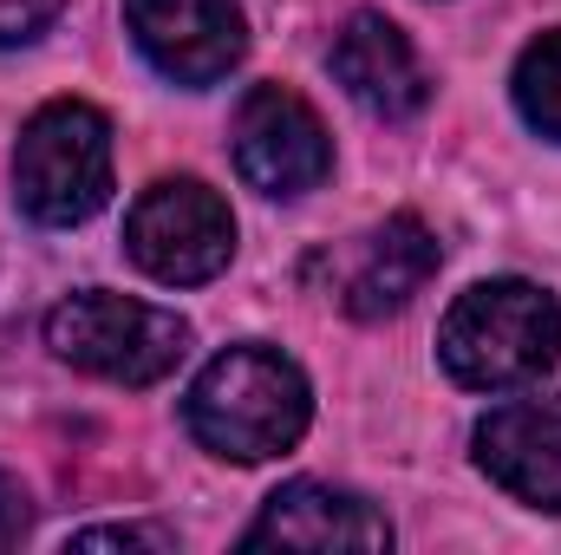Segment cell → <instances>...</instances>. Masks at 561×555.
Returning a JSON list of instances; mask_svg holds the SVG:
<instances>
[{"instance_id": "cell-8", "label": "cell", "mask_w": 561, "mask_h": 555, "mask_svg": "<svg viewBox=\"0 0 561 555\" xmlns=\"http://www.w3.org/2000/svg\"><path fill=\"white\" fill-rule=\"evenodd\" d=\"M242 550H307V555H386L392 550V523L386 510H373L359 490L320 484V477H294L262 503V517L249 523Z\"/></svg>"}, {"instance_id": "cell-7", "label": "cell", "mask_w": 561, "mask_h": 555, "mask_svg": "<svg viewBox=\"0 0 561 555\" xmlns=\"http://www.w3.org/2000/svg\"><path fill=\"white\" fill-rule=\"evenodd\" d=\"M138 53L176 86H216L242 66L249 26L236 0H125Z\"/></svg>"}, {"instance_id": "cell-14", "label": "cell", "mask_w": 561, "mask_h": 555, "mask_svg": "<svg viewBox=\"0 0 561 555\" xmlns=\"http://www.w3.org/2000/svg\"><path fill=\"white\" fill-rule=\"evenodd\" d=\"M72 550H176V536L150 523H105V530H79Z\"/></svg>"}, {"instance_id": "cell-5", "label": "cell", "mask_w": 561, "mask_h": 555, "mask_svg": "<svg viewBox=\"0 0 561 555\" xmlns=\"http://www.w3.org/2000/svg\"><path fill=\"white\" fill-rule=\"evenodd\" d=\"M125 256L163 287H203L236 256V216L209 183L157 177L125 216Z\"/></svg>"}, {"instance_id": "cell-2", "label": "cell", "mask_w": 561, "mask_h": 555, "mask_svg": "<svg viewBox=\"0 0 561 555\" xmlns=\"http://www.w3.org/2000/svg\"><path fill=\"white\" fill-rule=\"evenodd\" d=\"M437 360L470 393H510L561 360V301L536 281H477L437 327Z\"/></svg>"}, {"instance_id": "cell-1", "label": "cell", "mask_w": 561, "mask_h": 555, "mask_svg": "<svg viewBox=\"0 0 561 555\" xmlns=\"http://www.w3.org/2000/svg\"><path fill=\"white\" fill-rule=\"evenodd\" d=\"M307 418H313L307 373L280 347H262V340L216 353L183 399L190 438L229 464H268L280 451H294L307 438Z\"/></svg>"}, {"instance_id": "cell-15", "label": "cell", "mask_w": 561, "mask_h": 555, "mask_svg": "<svg viewBox=\"0 0 561 555\" xmlns=\"http://www.w3.org/2000/svg\"><path fill=\"white\" fill-rule=\"evenodd\" d=\"M33 530V503L20 490V477L0 471V550H20V536Z\"/></svg>"}, {"instance_id": "cell-11", "label": "cell", "mask_w": 561, "mask_h": 555, "mask_svg": "<svg viewBox=\"0 0 561 555\" xmlns=\"http://www.w3.org/2000/svg\"><path fill=\"white\" fill-rule=\"evenodd\" d=\"M333 79L373 112V118H412L431 99L412 39L386 20V13H353L333 39Z\"/></svg>"}, {"instance_id": "cell-12", "label": "cell", "mask_w": 561, "mask_h": 555, "mask_svg": "<svg viewBox=\"0 0 561 555\" xmlns=\"http://www.w3.org/2000/svg\"><path fill=\"white\" fill-rule=\"evenodd\" d=\"M510 92H516V112H523V125L561 144V26L523 46Z\"/></svg>"}, {"instance_id": "cell-13", "label": "cell", "mask_w": 561, "mask_h": 555, "mask_svg": "<svg viewBox=\"0 0 561 555\" xmlns=\"http://www.w3.org/2000/svg\"><path fill=\"white\" fill-rule=\"evenodd\" d=\"M66 0H0V46H26L59 20Z\"/></svg>"}, {"instance_id": "cell-4", "label": "cell", "mask_w": 561, "mask_h": 555, "mask_svg": "<svg viewBox=\"0 0 561 555\" xmlns=\"http://www.w3.org/2000/svg\"><path fill=\"white\" fill-rule=\"evenodd\" d=\"M46 347L105 380V386H157L183 366L190 353V320L157 307V301H131L112 287H85L72 301H59L46 314Z\"/></svg>"}, {"instance_id": "cell-3", "label": "cell", "mask_w": 561, "mask_h": 555, "mask_svg": "<svg viewBox=\"0 0 561 555\" xmlns=\"http://www.w3.org/2000/svg\"><path fill=\"white\" fill-rule=\"evenodd\" d=\"M13 196L39 229L92 223L112 203V118L85 99L39 105L13 144Z\"/></svg>"}, {"instance_id": "cell-6", "label": "cell", "mask_w": 561, "mask_h": 555, "mask_svg": "<svg viewBox=\"0 0 561 555\" xmlns=\"http://www.w3.org/2000/svg\"><path fill=\"white\" fill-rule=\"evenodd\" d=\"M236 170H242L249 190L294 203V196H307V190L327 183V170H333V138H327L320 112H313L300 92H287V86H255V92L242 99V112H236Z\"/></svg>"}, {"instance_id": "cell-10", "label": "cell", "mask_w": 561, "mask_h": 555, "mask_svg": "<svg viewBox=\"0 0 561 555\" xmlns=\"http://www.w3.org/2000/svg\"><path fill=\"white\" fill-rule=\"evenodd\" d=\"M437 236L419 216H386L340 256V307L353 320H386L437 275Z\"/></svg>"}, {"instance_id": "cell-9", "label": "cell", "mask_w": 561, "mask_h": 555, "mask_svg": "<svg viewBox=\"0 0 561 555\" xmlns=\"http://www.w3.org/2000/svg\"><path fill=\"white\" fill-rule=\"evenodd\" d=\"M477 471L529 510L561 517V399H510L477 424Z\"/></svg>"}]
</instances>
